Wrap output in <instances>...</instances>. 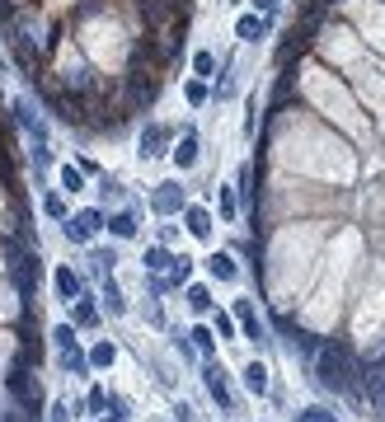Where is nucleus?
Wrapping results in <instances>:
<instances>
[{
  "mask_svg": "<svg viewBox=\"0 0 385 422\" xmlns=\"http://www.w3.org/2000/svg\"><path fill=\"white\" fill-rule=\"evenodd\" d=\"M188 104H193V108L207 104V85H188Z\"/></svg>",
  "mask_w": 385,
  "mask_h": 422,
  "instance_id": "33",
  "label": "nucleus"
},
{
  "mask_svg": "<svg viewBox=\"0 0 385 422\" xmlns=\"http://www.w3.org/2000/svg\"><path fill=\"white\" fill-rule=\"evenodd\" d=\"M104 305L113 314H127V300H123V291H118V281H113V277L104 281Z\"/></svg>",
  "mask_w": 385,
  "mask_h": 422,
  "instance_id": "18",
  "label": "nucleus"
},
{
  "mask_svg": "<svg viewBox=\"0 0 385 422\" xmlns=\"http://www.w3.org/2000/svg\"><path fill=\"white\" fill-rule=\"evenodd\" d=\"M52 281H57V296H62V300H76L80 296V277L71 272V267H57V277H52Z\"/></svg>",
  "mask_w": 385,
  "mask_h": 422,
  "instance_id": "11",
  "label": "nucleus"
},
{
  "mask_svg": "<svg viewBox=\"0 0 385 422\" xmlns=\"http://www.w3.org/2000/svg\"><path fill=\"white\" fill-rule=\"evenodd\" d=\"M188 277H193V258H174V267H170V286H184Z\"/></svg>",
  "mask_w": 385,
  "mask_h": 422,
  "instance_id": "19",
  "label": "nucleus"
},
{
  "mask_svg": "<svg viewBox=\"0 0 385 422\" xmlns=\"http://www.w3.org/2000/svg\"><path fill=\"white\" fill-rule=\"evenodd\" d=\"M381 408H385V390H381Z\"/></svg>",
  "mask_w": 385,
  "mask_h": 422,
  "instance_id": "37",
  "label": "nucleus"
},
{
  "mask_svg": "<svg viewBox=\"0 0 385 422\" xmlns=\"http://www.w3.org/2000/svg\"><path fill=\"white\" fill-rule=\"evenodd\" d=\"M235 33H240L245 43H259L263 33H268V15H245L240 24H235Z\"/></svg>",
  "mask_w": 385,
  "mask_h": 422,
  "instance_id": "8",
  "label": "nucleus"
},
{
  "mask_svg": "<svg viewBox=\"0 0 385 422\" xmlns=\"http://www.w3.org/2000/svg\"><path fill=\"white\" fill-rule=\"evenodd\" d=\"M94 319H99V310H94L90 300H80V305H76V328H90Z\"/></svg>",
  "mask_w": 385,
  "mask_h": 422,
  "instance_id": "23",
  "label": "nucleus"
},
{
  "mask_svg": "<svg viewBox=\"0 0 385 422\" xmlns=\"http://www.w3.org/2000/svg\"><path fill=\"white\" fill-rule=\"evenodd\" d=\"M155 211H165V216H170V211H184V192H179L174 183H160V192H155Z\"/></svg>",
  "mask_w": 385,
  "mask_h": 422,
  "instance_id": "7",
  "label": "nucleus"
},
{
  "mask_svg": "<svg viewBox=\"0 0 385 422\" xmlns=\"http://www.w3.org/2000/svg\"><path fill=\"white\" fill-rule=\"evenodd\" d=\"M188 305H193L198 314L212 310V296H207V286H188Z\"/></svg>",
  "mask_w": 385,
  "mask_h": 422,
  "instance_id": "20",
  "label": "nucleus"
},
{
  "mask_svg": "<svg viewBox=\"0 0 385 422\" xmlns=\"http://www.w3.org/2000/svg\"><path fill=\"white\" fill-rule=\"evenodd\" d=\"M287 94H292V80L282 76L278 80V94H273V108H282V104H287Z\"/></svg>",
  "mask_w": 385,
  "mask_h": 422,
  "instance_id": "31",
  "label": "nucleus"
},
{
  "mask_svg": "<svg viewBox=\"0 0 385 422\" xmlns=\"http://www.w3.org/2000/svg\"><path fill=\"white\" fill-rule=\"evenodd\" d=\"M174 141V132L165 122H151L146 127V132H141V155L146 160H155V155H165V146H170Z\"/></svg>",
  "mask_w": 385,
  "mask_h": 422,
  "instance_id": "3",
  "label": "nucleus"
},
{
  "mask_svg": "<svg viewBox=\"0 0 385 422\" xmlns=\"http://www.w3.org/2000/svg\"><path fill=\"white\" fill-rule=\"evenodd\" d=\"M301 422H339V418H334L329 408H306V413H301Z\"/></svg>",
  "mask_w": 385,
  "mask_h": 422,
  "instance_id": "29",
  "label": "nucleus"
},
{
  "mask_svg": "<svg viewBox=\"0 0 385 422\" xmlns=\"http://www.w3.org/2000/svg\"><path fill=\"white\" fill-rule=\"evenodd\" d=\"M235 314H240V324H245V338H254V343H259L263 328H259V319H254V305H249V300H240V305H235Z\"/></svg>",
  "mask_w": 385,
  "mask_h": 422,
  "instance_id": "14",
  "label": "nucleus"
},
{
  "mask_svg": "<svg viewBox=\"0 0 385 422\" xmlns=\"http://www.w3.org/2000/svg\"><path fill=\"white\" fill-rule=\"evenodd\" d=\"M245 385H249V394H268V366L263 361H249L245 366Z\"/></svg>",
  "mask_w": 385,
  "mask_h": 422,
  "instance_id": "12",
  "label": "nucleus"
},
{
  "mask_svg": "<svg viewBox=\"0 0 385 422\" xmlns=\"http://www.w3.org/2000/svg\"><path fill=\"white\" fill-rule=\"evenodd\" d=\"M202 380H207V394H212L221 408H231V390H226V371L216 366V361H207V371H202Z\"/></svg>",
  "mask_w": 385,
  "mask_h": 422,
  "instance_id": "5",
  "label": "nucleus"
},
{
  "mask_svg": "<svg viewBox=\"0 0 385 422\" xmlns=\"http://www.w3.org/2000/svg\"><path fill=\"white\" fill-rule=\"evenodd\" d=\"M99 225H104V211H80L76 220H66V239L71 244H90L99 234Z\"/></svg>",
  "mask_w": 385,
  "mask_h": 422,
  "instance_id": "2",
  "label": "nucleus"
},
{
  "mask_svg": "<svg viewBox=\"0 0 385 422\" xmlns=\"http://www.w3.org/2000/svg\"><path fill=\"white\" fill-rule=\"evenodd\" d=\"M113 357H118V347H113V343H99L90 352V366H113Z\"/></svg>",
  "mask_w": 385,
  "mask_h": 422,
  "instance_id": "22",
  "label": "nucleus"
},
{
  "mask_svg": "<svg viewBox=\"0 0 385 422\" xmlns=\"http://www.w3.org/2000/svg\"><path fill=\"white\" fill-rule=\"evenodd\" d=\"M104 422H123V413H118V418H104Z\"/></svg>",
  "mask_w": 385,
  "mask_h": 422,
  "instance_id": "36",
  "label": "nucleus"
},
{
  "mask_svg": "<svg viewBox=\"0 0 385 422\" xmlns=\"http://www.w3.org/2000/svg\"><path fill=\"white\" fill-rule=\"evenodd\" d=\"M310 33H315V29H306V24H296V29L287 33V43L278 47V62H292L296 52H306V47H310Z\"/></svg>",
  "mask_w": 385,
  "mask_h": 422,
  "instance_id": "6",
  "label": "nucleus"
},
{
  "mask_svg": "<svg viewBox=\"0 0 385 422\" xmlns=\"http://www.w3.org/2000/svg\"><path fill=\"white\" fill-rule=\"evenodd\" d=\"M108 230L118 234V239H132V234H137V216H127V211H118V216H108Z\"/></svg>",
  "mask_w": 385,
  "mask_h": 422,
  "instance_id": "15",
  "label": "nucleus"
},
{
  "mask_svg": "<svg viewBox=\"0 0 385 422\" xmlns=\"http://www.w3.org/2000/svg\"><path fill=\"white\" fill-rule=\"evenodd\" d=\"M94 267H99V272H113V263H118V253L113 249H94V258H90Z\"/></svg>",
  "mask_w": 385,
  "mask_h": 422,
  "instance_id": "25",
  "label": "nucleus"
},
{
  "mask_svg": "<svg viewBox=\"0 0 385 422\" xmlns=\"http://www.w3.org/2000/svg\"><path fill=\"white\" fill-rule=\"evenodd\" d=\"M353 357H348V347L343 343H324L315 352V380H320L324 390H339V394H353Z\"/></svg>",
  "mask_w": 385,
  "mask_h": 422,
  "instance_id": "1",
  "label": "nucleus"
},
{
  "mask_svg": "<svg viewBox=\"0 0 385 422\" xmlns=\"http://www.w3.org/2000/svg\"><path fill=\"white\" fill-rule=\"evenodd\" d=\"M212 328H216V338H235V319H231V314H216Z\"/></svg>",
  "mask_w": 385,
  "mask_h": 422,
  "instance_id": "26",
  "label": "nucleus"
},
{
  "mask_svg": "<svg viewBox=\"0 0 385 422\" xmlns=\"http://www.w3.org/2000/svg\"><path fill=\"white\" fill-rule=\"evenodd\" d=\"M108 404H113V399H108V394L104 390H90V408H94V413H104V408Z\"/></svg>",
  "mask_w": 385,
  "mask_h": 422,
  "instance_id": "32",
  "label": "nucleus"
},
{
  "mask_svg": "<svg viewBox=\"0 0 385 422\" xmlns=\"http://www.w3.org/2000/svg\"><path fill=\"white\" fill-rule=\"evenodd\" d=\"M43 211H47V216H57V220H66V202L57 197V192H52V197L43 202Z\"/></svg>",
  "mask_w": 385,
  "mask_h": 422,
  "instance_id": "28",
  "label": "nucleus"
},
{
  "mask_svg": "<svg viewBox=\"0 0 385 422\" xmlns=\"http://www.w3.org/2000/svg\"><path fill=\"white\" fill-rule=\"evenodd\" d=\"M207 272H212L216 281H235V258L231 253H212V258H207Z\"/></svg>",
  "mask_w": 385,
  "mask_h": 422,
  "instance_id": "10",
  "label": "nucleus"
},
{
  "mask_svg": "<svg viewBox=\"0 0 385 422\" xmlns=\"http://www.w3.org/2000/svg\"><path fill=\"white\" fill-rule=\"evenodd\" d=\"M184 220H188V230L198 234V239H207V234H212V216H207L202 206H184Z\"/></svg>",
  "mask_w": 385,
  "mask_h": 422,
  "instance_id": "9",
  "label": "nucleus"
},
{
  "mask_svg": "<svg viewBox=\"0 0 385 422\" xmlns=\"http://www.w3.org/2000/svg\"><path fill=\"white\" fill-rule=\"evenodd\" d=\"M278 10V0H254V15H273Z\"/></svg>",
  "mask_w": 385,
  "mask_h": 422,
  "instance_id": "34",
  "label": "nucleus"
},
{
  "mask_svg": "<svg viewBox=\"0 0 385 422\" xmlns=\"http://www.w3.org/2000/svg\"><path fill=\"white\" fill-rule=\"evenodd\" d=\"M193 71H198V76H212V71H216V57H212V52H198V57H193Z\"/></svg>",
  "mask_w": 385,
  "mask_h": 422,
  "instance_id": "27",
  "label": "nucleus"
},
{
  "mask_svg": "<svg viewBox=\"0 0 385 422\" xmlns=\"http://www.w3.org/2000/svg\"><path fill=\"white\" fill-rule=\"evenodd\" d=\"M62 188H66V192H80V188H85V174L66 164V169H62Z\"/></svg>",
  "mask_w": 385,
  "mask_h": 422,
  "instance_id": "24",
  "label": "nucleus"
},
{
  "mask_svg": "<svg viewBox=\"0 0 385 422\" xmlns=\"http://www.w3.org/2000/svg\"><path fill=\"white\" fill-rule=\"evenodd\" d=\"M174 164H179V169H193V164H198V132H193V127H184V136L174 141Z\"/></svg>",
  "mask_w": 385,
  "mask_h": 422,
  "instance_id": "4",
  "label": "nucleus"
},
{
  "mask_svg": "<svg viewBox=\"0 0 385 422\" xmlns=\"http://www.w3.org/2000/svg\"><path fill=\"white\" fill-rule=\"evenodd\" d=\"M52 343H57V352L76 347V328H71V324H57V328H52Z\"/></svg>",
  "mask_w": 385,
  "mask_h": 422,
  "instance_id": "21",
  "label": "nucleus"
},
{
  "mask_svg": "<svg viewBox=\"0 0 385 422\" xmlns=\"http://www.w3.org/2000/svg\"><path fill=\"white\" fill-rule=\"evenodd\" d=\"M188 338H193V347H198L202 357H212V352H216V328H193Z\"/></svg>",
  "mask_w": 385,
  "mask_h": 422,
  "instance_id": "17",
  "label": "nucleus"
},
{
  "mask_svg": "<svg viewBox=\"0 0 385 422\" xmlns=\"http://www.w3.org/2000/svg\"><path fill=\"white\" fill-rule=\"evenodd\" d=\"M141 263H146V272H155V277H160V272H170V267H174V258L165 253V244H160V249H146V258H141Z\"/></svg>",
  "mask_w": 385,
  "mask_h": 422,
  "instance_id": "13",
  "label": "nucleus"
},
{
  "mask_svg": "<svg viewBox=\"0 0 385 422\" xmlns=\"http://www.w3.org/2000/svg\"><path fill=\"white\" fill-rule=\"evenodd\" d=\"M62 366H66L71 375H85V371H90V357H85L80 347H66V352H62Z\"/></svg>",
  "mask_w": 385,
  "mask_h": 422,
  "instance_id": "16",
  "label": "nucleus"
},
{
  "mask_svg": "<svg viewBox=\"0 0 385 422\" xmlns=\"http://www.w3.org/2000/svg\"><path fill=\"white\" fill-rule=\"evenodd\" d=\"M66 413H71L66 404H52V422H66Z\"/></svg>",
  "mask_w": 385,
  "mask_h": 422,
  "instance_id": "35",
  "label": "nucleus"
},
{
  "mask_svg": "<svg viewBox=\"0 0 385 422\" xmlns=\"http://www.w3.org/2000/svg\"><path fill=\"white\" fill-rule=\"evenodd\" d=\"M221 216L235 220V197H231V188H221Z\"/></svg>",
  "mask_w": 385,
  "mask_h": 422,
  "instance_id": "30",
  "label": "nucleus"
}]
</instances>
